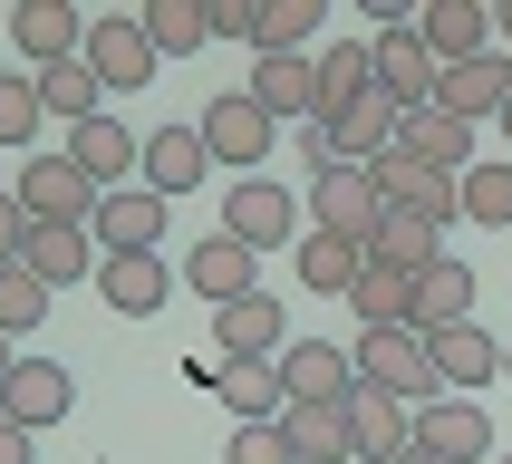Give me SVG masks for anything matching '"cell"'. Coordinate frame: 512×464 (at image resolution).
<instances>
[{"instance_id": "1", "label": "cell", "mask_w": 512, "mask_h": 464, "mask_svg": "<svg viewBox=\"0 0 512 464\" xmlns=\"http://www.w3.org/2000/svg\"><path fill=\"white\" fill-rule=\"evenodd\" d=\"M377 223H387V194H377L368 165H319V174H310V232H339V242L368 252Z\"/></svg>"}, {"instance_id": "2", "label": "cell", "mask_w": 512, "mask_h": 464, "mask_svg": "<svg viewBox=\"0 0 512 464\" xmlns=\"http://www.w3.org/2000/svg\"><path fill=\"white\" fill-rule=\"evenodd\" d=\"M348 358H358V387H387V397H416V406L445 397L435 368H426V329H358Z\"/></svg>"}, {"instance_id": "3", "label": "cell", "mask_w": 512, "mask_h": 464, "mask_svg": "<svg viewBox=\"0 0 512 464\" xmlns=\"http://www.w3.org/2000/svg\"><path fill=\"white\" fill-rule=\"evenodd\" d=\"M368 174H377V194H387V213H416L426 232H455V223H464L455 174H426L416 155H406V145H387V155H377Z\"/></svg>"}, {"instance_id": "4", "label": "cell", "mask_w": 512, "mask_h": 464, "mask_svg": "<svg viewBox=\"0 0 512 464\" xmlns=\"http://www.w3.org/2000/svg\"><path fill=\"white\" fill-rule=\"evenodd\" d=\"M194 126H203V145H213V165H242V174H261V155H271V136H281V116L261 107L252 87L213 97V107H203Z\"/></svg>"}, {"instance_id": "5", "label": "cell", "mask_w": 512, "mask_h": 464, "mask_svg": "<svg viewBox=\"0 0 512 464\" xmlns=\"http://www.w3.org/2000/svg\"><path fill=\"white\" fill-rule=\"evenodd\" d=\"M87 68H97V87H155V39H145L136 10H97L87 20Z\"/></svg>"}, {"instance_id": "6", "label": "cell", "mask_w": 512, "mask_h": 464, "mask_svg": "<svg viewBox=\"0 0 512 464\" xmlns=\"http://www.w3.org/2000/svg\"><path fill=\"white\" fill-rule=\"evenodd\" d=\"M416 455H435V464H493V416L474 397H426V406H416Z\"/></svg>"}, {"instance_id": "7", "label": "cell", "mask_w": 512, "mask_h": 464, "mask_svg": "<svg viewBox=\"0 0 512 464\" xmlns=\"http://www.w3.org/2000/svg\"><path fill=\"white\" fill-rule=\"evenodd\" d=\"M68 165H78L97 194H126V184L145 174V136L116 126V116H87V126H68Z\"/></svg>"}, {"instance_id": "8", "label": "cell", "mask_w": 512, "mask_h": 464, "mask_svg": "<svg viewBox=\"0 0 512 464\" xmlns=\"http://www.w3.org/2000/svg\"><path fill=\"white\" fill-rule=\"evenodd\" d=\"M10 194H20L29 223H87V213H97V184H87L68 155H20V184H10Z\"/></svg>"}, {"instance_id": "9", "label": "cell", "mask_w": 512, "mask_h": 464, "mask_svg": "<svg viewBox=\"0 0 512 464\" xmlns=\"http://www.w3.org/2000/svg\"><path fill=\"white\" fill-rule=\"evenodd\" d=\"M223 232H232V242H252V252H271V242L300 232V194L271 184V174H242V184L223 194Z\"/></svg>"}, {"instance_id": "10", "label": "cell", "mask_w": 512, "mask_h": 464, "mask_svg": "<svg viewBox=\"0 0 512 464\" xmlns=\"http://www.w3.org/2000/svg\"><path fill=\"white\" fill-rule=\"evenodd\" d=\"M281 387H290V406H348L358 397V358L339 339H290L281 348Z\"/></svg>"}, {"instance_id": "11", "label": "cell", "mask_w": 512, "mask_h": 464, "mask_svg": "<svg viewBox=\"0 0 512 464\" xmlns=\"http://www.w3.org/2000/svg\"><path fill=\"white\" fill-rule=\"evenodd\" d=\"M406 445H416V416H406V397H387V387H358V397H348V464H406Z\"/></svg>"}, {"instance_id": "12", "label": "cell", "mask_w": 512, "mask_h": 464, "mask_svg": "<svg viewBox=\"0 0 512 464\" xmlns=\"http://www.w3.org/2000/svg\"><path fill=\"white\" fill-rule=\"evenodd\" d=\"M97 300H107L116 319H155L174 300V261L165 252H107L97 261Z\"/></svg>"}, {"instance_id": "13", "label": "cell", "mask_w": 512, "mask_h": 464, "mask_svg": "<svg viewBox=\"0 0 512 464\" xmlns=\"http://www.w3.org/2000/svg\"><path fill=\"white\" fill-rule=\"evenodd\" d=\"M213 397L232 406V426H281L290 416L281 358H213Z\"/></svg>"}, {"instance_id": "14", "label": "cell", "mask_w": 512, "mask_h": 464, "mask_svg": "<svg viewBox=\"0 0 512 464\" xmlns=\"http://www.w3.org/2000/svg\"><path fill=\"white\" fill-rule=\"evenodd\" d=\"M377 87H387V97H397L406 116H416V107H435V87H445V68H435V49L416 39V20L377 29Z\"/></svg>"}, {"instance_id": "15", "label": "cell", "mask_w": 512, "mask_h": 464, "mask_svg": "<svg viewBox=\"0 0 512 464\" xmlns=\"http://www.w3.org/2000/svg\"><path fill=\"white\" fill-rule=\"evenodd\" d=\"M426 368H435L445 397H464V387H493L503 377V348H493V329L455 319V329H426Z\"/></svg>"}, {"instance_id": "16", "label": "cell", "mask_w": 512, "mask_h": 464, "mask_svg": "<svg viewBox=\"0 0 512 464\" xmlns=\"http://www.w3.org/2000/svg\"><path fill=\"white\" fill-rule=\"evenodd\" d=\"M203 174H213V145H203V126H184V116H174V126H155V136H145V194H194Z\"/></svg>"}, {"instance_id": "17", "label": "cell", "mask_w": 512, "mask_h": 464, "mask_svg": "<svg viewBox=\"0 0 512 464\" xmlns=\"http://www.w3.org/2000/svg\"><path fill=\"white\" fill-rule=\"evenodd\" d=\"M10 39H20L29 68H68V58H87V20L68 10V0H20V10H10Z\"/></svg>"}, {"instance_id": "18", "label": "cell", "mask_w": 512, "mask_h": 464, "mask_svg": "<svg viewBox=\"0 0 512 464\" xmlns=\"http://www.w3.org/2000/svg\"><path fill=\"white\" fill-rule=\"evenodd\" d=\"M252 242H232V232H203L194 252H184V290H194V300H213V310H232V300H242V290H261L252 281Z\"/></svg>"}, {"instance_id": "19", "label": "cell", "mask_w": 512, "mask_h": 464, "mask_svg": "<svg viewBox=\"0 0 512 464\" xmlns=\"http://www.w3.org/2000/svg\"><path fill=\"white\" fill-rule=\"evenodd\" d=\"M213 348H223V358H281L290 348V310L271 290H242L232 310H213Z\"/></svg>"}, {"instance_id": "20", "label": "cell", "mask_w": 512, "mask_h": 464, "mask_svg": "<svg viewBox=\"0 0 512 464\" xmlns=\"http://www.w3.org/2000/svg\"><path fill=\"white\" fill-rule=\"evenodd\" d=\"M87 232H97V252H155V242H165V194H145V184H126V194H97Z\"/></svg>"}, {"instance_id": "21", "label": "cell", "mask_w": 512, "mask_h": 464, "mask_svg": "<svg viewBox=\"0 0 512 464\" xmlns=\"http://www.w3.org/2000/svg\"><path fill=\"white\" fill-rule=\"evenodd\" d=\"M68 406H78V377L49 368V358H20V368H10V387H0V416H10V426H29V435L58 426Z\"/></svg>"}, {"instance_id": "22", "label": "cell", "mask_w": 512, "mask_h": 464, "mask_svg": "<svg viewBox=\"0 0 512 464\" xmlns=\"http://www.w3.org/2000/svg\"><path fill=\"white\" fill-rule=\"evenodd\" d=\"M416 39L435 49V68H464V58L493 49V10L484 0H426V10H416Z\"/></svg>"}, {"instance_id": "23", "label": "cell", "mask_w": 512, "mask_h": 464, "mask_svg": "<svg viewBox=\"0 0 512 464\" xmlns=\"http://www.w3.org/2000/svg\"><path fill=\"white\" fill-rule=\"evenodd\" d=\"M20 261L49 290H68V281H97V261H107V252H97V232H87V223H29V252Z\"/></svg>"}, {"instance_id": "24", "label": "cell", "mask_w": 512, "mask_h": 464, "mask_svg": "<svg viewBox=\"0 0 512 464\" xmlns=\"http://www.w3.org/2000/svg\"><path fill=\"white\" fill-rule=\"evenodd\" d=\"M503 97H512V58H503V49L464 58V68H445V87H435V107H445V116H464V126L503 116Z\"/></svg>"}, {"instance_id": "25", "label": "cell", "mask_w": 512, "mask_h": 464, "mask_svg": "<svg viewBox=\"0 0 512 464\" xmlns=\"http://www.w3.org/2000/svg\"><path fill=\"white\" fill-rule=\"evenodd\" d=\"M397 145H406L426 174H474V165H484V155H474V126H464V116H445V107H416Z\"/></svg>"}, {"instance_id": "26", "label": "cell", "mask_w": 512, "mask_h": 464, "mask_svg": "<svg viewBox=\"0 0 512 464\" xmlns=\"http://www.w3.org/2000/svg\"><path fill=\"white\" fill-rule=\"evenodd\" d=\"M358 97H377V39H329V49H319V116L358 107Z\"/></svg>"}, {"instance_id": "27", "label": "cell", "mask_w": 512, "mask_h": 464, "mask_svg": "<svg viewBox=\"0 0 512 464\" xmlns=\"http://www.w3.org/2000/svg\"><path fill=\"white\" fill-rule=\"evenodd\" d=\"M252 97L281 116V126H290V116L310 126V116H319V49L310 58H252Z\"/></svg>"}, {"instance_id": "28", "label": "cell", "mask_w": 512, "mask_h": 464, "mask_svg": "<svg viewBox=\"0 0 512 464\" xmlns=\"http://www.w3.org/2000/svg\"><path fill=\"white\" fill-rule=\"evenodd\" d=\"M435 261H445V232H426L416 213H387L368 242V271H397V281H426Z\"/></svg>"}, {"instance_id": "29", "label": "cell", "mask_w": 512, "mask_h": 464, "mask_svg": "<svg viewBox=\"0 0 512 464\" xmlns=\"http://www.w3.org/2000/svg\"><path fill=\"white\" fill-rule=\"evenodd\" d=\"M358 271H368V252H358V242H339V232H300V290L348 300V290H358Z\"/></svg>"}, {"instance_id": "30", "label": "cell", "mask_w": 512, "mask_h": 464, "mask_svg": "<svg viewBox=\"0 0 512 464\" xmlns=\"http://www.w3.org/2000/svg\"><path fill=\"white\" fill-rule=\"evenodd\" d=\"M319 29H329V0H271L252 29V58H310Z\"/></svg>"}, {"instance_id": "31", "label": "cell", "mask_w": 512, "mask_h": 464, "mask_svg": "<svg viewBox=\"0 0 512 464\" xmlns=\"http://www.w3.org/2000/svg\"><path fill=\"white\" fill-rule=\"evenodd\" d=\"M29 78H39V107H49L58 126L107 116V87H97V68H87V58H68V68H29Z\"/></svg>"}, {"instance_id": "32", "label": "cell", "mask_w": 512, "mask_h": 464, "mask_svg": "<svg viewBox=\"0 0 512 464\" xmlns=\"http://www.w3.org/2000/svg\"><path fill=\"white\" fill-rule=\"evenodd\" d=\"M455 194L474 232H512V155H484L474 174H455Z\"/></svg>"}, {"instance_id": "33", "label": "cell", "mask_w": 512, "mask_h": 464, "mask_svg": "<svg viewBox=\"0 0 512 464\" xmlns=\"http://www.w3.org/2000/svg\"><path fill=\"white\" fill-rule=\"evenodd\" d=\"M455 319H474V271L445 252L426 281H416V329H455Z\"/></svg>"}, {"instance_id": "34", "label": "cell", "mask_w": 512, "mask_h": 464, "mask_svg": "<svg viewBox=\"0 0 512 464\" xmlns=\"http://www.w3.org/2000/svg\"><path fill=\"white\" fill-rule=\"evenodd\" d=\"M281 435L300 464H348V406H290Z\"/></svg>"}, {"instance_id": "35", "label": "cell", "mask_w": 512, "mask_h": 464, "mask_svg": "<svg viewBox=\"0 0 512 464\" xmlns=\"http://www.w3.org/2000/svg\"><path fill=\"white\" fill-rule=\"evenodd\" d=\"M348 310H358V329H416V281H397V271H358Z\"/></svg>"}, {"instance_id": "36", "label": "cell", "mask_w": 512, "mask_h": 464, "mask_svg": "<svg viewBox=\"0 0 512 464\" xmlns=\"http://www.w3.org/2000/svg\"><path fill=\"white\" fill-rule=\"evenodd\" d=\"M136 20H145V39H155V58H194L203 39H213V20H203V0H145Z\"/></svg>"}, {"instance_id": "37", "label": "cell", "mask_w": 512, "mask_h": 464, "mask_svg": "<svg viewBox=\"0 0 512 464\" xmlns=\"http://www.w3.org/2000/svg\"><path fill=\"white\" fill-rule=\"evenodd\" d=\"M49 300H58V290L39 281L29 261H0V329H10V339H20V329H39V319H49Z\"/></svg>"}, {"instance_id": "38", "label": "cell", "mask_w": 512, "mask_h": 464, "mask_svg": "<svg viewBox=\"0 0 512 464\" xmlns=\"http://www.w3.org/2000/svg\"><path fill=\"white\" fill-rule=\"evenodd\" d=\"M39 116H49V107H39V78H29V68H20V78H0V145H29V136H39Z\"/></svg>"}, {"instance_id": "39", "label": "cell", "mask_w": 512, "mask_h": 464, "mask_svg": "<svg viewBox=\"0 0 512 464\" xmlns=\"http://www.w3.org/2000/svg\"><path fill=\"white\" fill-rule=\"evenodd\" d=\"M223 464H300V455H290L281 426H232V455Z\"/></svg>"}, {"instance_id": "40", "label": "cell", "mask_w": 512, "mask_h": 464, "mask_svg": "<svg viewBox=\"0 0 512 464\" xmlns=\"http://www.w3.org/2000/svg\"><path fill=\"white\" fill-rule=\"evenodd\" d=\"M203 20H213V39H242V49H252L261 10H252V0H203Z\"/></svg>"}, {"instance_id": "41", "label": "cell", "mask_w": 512, "mask_h": 464, "mask_svg": "<svg viewBox=\"0 0 512 464\" xmlns=\"http://www.w3.org/2000/svg\"><path fill=\"white\" fill-rule=\"evenodd\" d=\"M29 252V213H20V194H0V261H20Z\"/></svg>"}, {"instance_id": "42", "label": "cell", "mask_w": 512, "mask_h": 464, "mask_svg": "<svg viewBox=\"0 0 512 464\" xmlns=\"http://www.w3.org/2000/svg\"><path fill=\"white\" fill-rule=\"evenodd\" d=\"M0 464H29V426H10V416H0Z\"/></svg>"}, {"instance_id": "43", "label": "cell", "mask_w": 512, "mask_h": 464, "mask_svg": "<svg viewBox=\"0 0 512 464\" xmlns=\"http://www.w3.org/2000/svg\"><path fill=\"white\" fill-rule=\"evenodd\" d=\"M10 368H20V348H10V329H0V387H10Z\"/></svg>"}, {"instance_id": "44", "label": "cell", "mask_w": 512, "mask_h": 464, "mask_svg": "<svg viewBox=\"0 0 512 464\" xmlns=\"http://www.w3.org/2000/svg\"><path fill=\"white\" fill-rule=\"evenodd\" d=\"M493 29H503V39H512V0H503V10H493Z\"/></svg>"}, {"instance_id": "45", "label": "cell", "mask_w": 512, "mask_h": 464, "mask_svg": "<svg viewBox=\"0 0 512 464\" xmlns=\"http://www.w3.org/2000/svg\"><path fill=\"white\" fill-rule=\"evenodd\" d=\"M493 126H503V145H512V97H503V116H493Z\"/></svg>"}, {"instance_id": "46", "label": "cell", "mask_w": 512, "mask_h": 464, "mask_svg": "<svg viewBox=\"0 0 512 464\" xmlns=\"http://www.w3.org/2000/svg\"><path fill=\"white\" fill-rule=\"evenodd\" d=\"M406 464H435V455H416V445H406Z\"/></svg>"}, {"instance_id": "47", "label": "cell", "mask_w": 512, "mask_h": 464, "mask_svg": "<svg viewBox=\"0 0 512 464\" xmlns=\"http://www.w3.org/2000/svg\"><path fill=\"white\" fill-rule=\"evenodd\" d=\"M503 377H512V348H503Z\"/></svg>"}, {"instance_id": "48", "label": "cell", "mask_w": 512, "mask_h": 464, "mask_svg": "<svg viewBox=\"0 0 512 464\" xmlns=\"http://www.w3.org/2000/svg\"><path fill=\"white\" fill-rule=\"evenodd\" d=\"M493 464H512V455H493Z\"/></svg>"}]
</instances>
